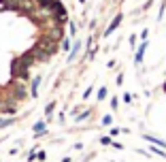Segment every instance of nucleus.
<instances>
[{"instance_id": "nucleus-2", "label": "nucleus", "mask_w": 166, "mask_h": 162, "mask_svg": "<svg viewBox=\"0 0 166 162\" xmlns=\"http://www.w3.org/2000/svg\"><path fill=\"white\" fill-rule=\"evenodd\" d=\"M34 130H36V132H43V130H45V122H39V124L34 126Z\"/></svg>"}, {"instance_id": "nucleus-3", "label": "nucleus", "mask_w": 166, "mask_h": 162, "mask_svg": "<svg viewBox=\"0 0 166 162\" xmlns=\"http://www.w3.org/2000/svg\"><path fill=\"white\" fill-rule=\"evenodd\" d=\"M107 96V90L104 87H100V92H98V98H104Z\"/></svg>"}, {"instance_id": "nucleus-4", "label": "nucleus", "mask_w": 166, "mask_h": 162, "mask_svg": "<svg viewBox=\"0 0 166 162\" xmlns=\"http://www.w3.org/2000/svg\"><path fill=\"white\" fill-rule=\"evenodd\" d=\"M62 47H64V49H70V41L66 39V41H64V43H62Z\"/></svg>"}, {"instance_id": "nucleus-5", "label": "nucleus", "mask_w": 166, "mask_h": 162, "mask_svg": "<svg viewBox=\"0 0 166 162\" xmlns=\"http://www.w3.org/2000/svg\"><path fill=\"white\" fill-rule=\"evenodd\" d=\"M81 2H85V0H81Z\"/></svg>"}, {"instance_id": "nucleus-1", "label": "nucleus", "mask_w": 166, "mask_h": 162, "mask_svg": "<svg viewBox=\"0 0 166 162\" xmlns=\"http://www.w3.org/2000/svg\"><path fill=\"white\" fill-rule=\"evenodd\" d=\"M39 83H41V77H34L32 85H30V92H32V96H36V94H39V92H36V90H39Z\"/></svg>"}]
</instances>
